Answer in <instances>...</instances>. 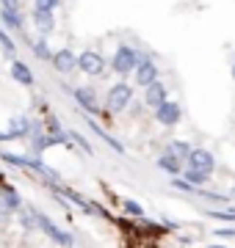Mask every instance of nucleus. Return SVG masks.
<instances>
[{"instance_id": "f257e3e1", "label": "nucleus", "mask_w": 235, "mask_h": 248, "mask_svg": "<svg viewBox=\"0 0 235 248\" xmlns=\"http://www.w3.org/2000/svg\"><path fill=\"white\" fill-rule=\"evenodd\" d=\"M144 61V55L141 53H136L133 47H127V45H122L114 53V58H111V66H114V72H119V75H127V72H133L138 66V63Z\"/></svg>"}, {"instance_id": "f03ea898", "label": "nucleus", "mask_w": 235, "mask_h": 248, "mask_svg": "<svg viewBox=\"0 0 235 248\" xmlns=\"http://www.w3.org/2000/svg\"><path fill=\"white\" fill-rule=\"evenodd\" d=\"M36 226H39L42 232H45V234H47L50 240H55L58 246L72 248V234H69V232H64V229H58V226H55V223L50 221V218H45V215H39V213H36Z\"/></svg>"}, {"instance_id": "7ed1b4c3", "label": "nucleus", "mask_w": 235, "mask_h": 248, "mask_svg": "<svg viewBox=\"0 0 235 248\" xmlns=\"http://www.w3.org/2000/svg\"><path fill=\"white\" fill-rule=\"evenodd\" d=\"M130 99H133V89H130L127 83H117V86L108 91V110L111 113L125 110V108L130 105Z\"/></svg>"}, {"instance_id": "20e7f679", "label": "nucleus", "mask_w": 235, "mask_h": 248, "mask_svg": "<svg viewBox=\"0 0 235 248\" xmlns=\"http://www.w3.org/2000/svg\"><path fill=\"white\" fill-rule=\"evenodd\" d=\"M185 160H188V169L202 171V174H208V177H210V171L216 169V160H213V155H210L208 149H202V146H199V149H191V155Z\"/></svg>"}, {"instance_id": "39448f33", "label": "nucleus", "mask_w": 235, "mask_h": 248, "mask_svg": "<svg viewBox=\"0 0 235 248\" xmlns=\"http://www.w3.org/2000/svg\"><path fill=\"white\" fill-rule=\"evenodd\" d=\"M155 116H158V122L163 124V127H174V124H180V116H183V110H180V102H163L161 108H155Z\"/></svg>"}, {"instance_id": "423d86ee", "label": "nucleus", "mask_w": 235, "mask_h": 248, "mask_svg": "<svg viewBox=\"0 0 235 248\" xmlns=\"http://www.w3.org/2000/svg\"><path fill=\"white\" fill-rule=\"evenodd\" d=\"M155 80H158V66L144 58V61L136 66V86H144L147 89V86H152Z\"/></svg>"}, {"instance_id": "0eeeda50", "label": "nucleus", "mask_w": 235, "mask_h": 248, "mask_svg": "<svg viewBox=\"0 0 235 248\" xmlns=\"http://www.w3.org/2000/svg\"><path fill=\"white\" fill-rule=\"evenodd\" d=\"M53 66L61 75H69V72L78 66V55L72 53V50H58V53H53Z\"/></svg>"}, {"instance_id": "6e6552de", "label": "nucleus", "mask_w": 235, "mask_h": 248, "mask_svg": "<svg viewBox=\"0 0 235 248\" xmlns=\"http://www.w3.org/2000/svg\"><path fill=\"white\" fill-rule=\"evenodd\" d=\"M78 66H81L86 75H100V72H102V66H105V61H102L97 53L86 50L83 55H78Z\"/></svg>"}, {"instance_id": "1a4fd4ad", "label": "nucleus", "mask_w": 235, "mask_h": 248, "mask_svg": "<svg viewBox=\"0 0 235 248\" xmlns=\"http://www.w3.org/2000/svg\"><path fill=\"white\" fill-rule=\"evenodd\" d=\"M144 102H147L150 108H161L163 102H166V86H163L161 80H155L152 86H147Z\"/></svg>"}, {"instance_id": "9d476101", "label": "nucleus", "mask_w": 235, "mask_h": 248, "mask_svg": "<svg viewBox=\"0 0 235 248\" xmlns=\"http://www.w3.org/2000/svg\"><path fill=\"white\" fill-rule=\"evenodd\" d=\"M11 78L17 80L19 86H34V72H31V66H25L22 61L11 63Z\"/></svg>"}, {"instance_id": "9b49d317", "label": "nucleus", "mask_w": 235, "mask_h": 248, "mask_svg": "<svg viewBox=\"0 0 235 248\" xmlns=\"http://www.w3.org/2000/svg\"><path fill=\"white\" fill-rule=\"evenodd\" d=\"M72 94H75V99H78V105H81L83 110H97V97H94L91 89L83 86V89H75Z\"/></svg>"}, {"instance_id": "f8f14e48", "label": "nucleus", "mask_w": 235, "mask_h": 248, "mask_svg": "<svg viewBox=\"0 0 235 248\" xmlns=\"http://www.w3.org/2000/svg\"><path fill=\"white\" fill-rule=\"evenodd\" d=\"M158 169H163L166 174H172V177H180L183 163L177 157H172V155H161V157H158Z\"/></svg>"}, {"instance_id": "ddd939ff", "label": "nucleus", "mask_w": 235, "mask_h": 248, "mask_svg": "<svg viewBox=\"0 0 235 248\" xmlns=\"http://www.w3.org/2000/svg\"><path fill=\"white\" fill-rule=\"evenodd\" d=\"M34 22H36V28L39 31H42V33H50V31H53V11H34Z\"/></svg>"}, {"instance_id": "4468645a", "label": "nucleus", "mask_w": 235, "mask_h": 248, "mask_svg": "<svg viewBox=\"0 0 235 248\" xmlns=\"http://www.w3.org/2000/svg\"><path fill=\"white\" fill-rule=\"evenodd\" d=\"M89 130H91V133H97V135H100V138H102V141L108 143V146H111V149H114V152H119V155H122V152H125V146H122V143H119V141H117V138H111V135H108V133H105V130H102V127H100V124H94V122H89Z\"/></svg>"}, {"instance_id": "2eb2a0df", "label": "nucleus", "mask_w": 235, "mask_h": 248, "mask_svg": "<svg viewBox=\"0 0 235 248\" xmlns=\"http://www.w3.org/2000/svg\"><path fill=\"white\" fill-rule=\"evenodd\" d=\"M185 174V182H188L194 190H202V185L208 182V174H202V171H194V169H183Z\"/></svg>"}, {"instance_id": "dca6fc26", "label": "nucleus", "mask_w": 235, "mask_h": 248, "mask_svg": "<svg viewBox=\"0 0 235 248\" xmlns=\"http://www.w3.org/2000/svg\"><path fill=\"white\" fill-rule=\"evenodd\" d=\"M0 204H3V213H6V210H19V196L14 193V190H11V187H3V199H0Z\"/></svg>"}, {"instance_id": "f3484780", "label": "nucleus", "mask_w": 235, "mask_h": 248, "mask_svg": "<svg viewBox=\"0 0 235 248\" xmlns=\"http://www.w3.org/2000/svg\"><path fill=\"white\" fill-rule=\"evenodd\" d=\"M166 155H172V157H177V160L183 163V160L191 155V146H188L185 141H174L172 146H169V152H166Z\"/></svg>"}, {"instance_id": "a211bd4d", "label": "nucleus", "mask_w": 235, "mask_h": 248, "mask_svg": "<svg viewBox=\"0 0 235 248\" xmlns=\"http://www.w3.org/2000/svg\"><path fill=\"white\" fill-rule=\"evenodd\" d=\"M0 17H3V22H6L9 28H14V31H17V28H22V17H19V11L3 9V11H0Z\"/></svg>"}, {"instance_id": "6ab92c4d", "label": "nucleus", "mask_w": 235, "mask_h": 248, "mask_svg": "<svg viewBox=\"0 0 235 248\" xmlns=\"http://www.w3.org/2000/svg\"><path fill=\"white\" fill-rule=\"evenodd\" d=\"M25 133H28V119H17L14 127L9 130V138H22Z\"/></svg>"}, {"instance_id": "aec40b11", "label": "nucleus", "mask_w": 235, "mask_h": 248, "mask_svg": "<svg viewBox=\"0 0 235 248\" xmlns=\"http://www.w3.org/2000/svg\"><path fill=\"white\" fill-rule=\"evenodd\" d=\"M34 50H36V55L42 58V61H47V58L53 61V50H50V47L45 45V39H42V42H36V45H34Z\"/></svg>"}, {"instance_id": "412c9836", "label": "nucleus", "mask_w": 235, "mask_h": 248, "mask_svg": "<svg viewBox=\"0 0 235 248\" xmlns=\"http://www.w3.org/2000/svg\"><path fill=\"white\" fill-rule=\"evenodd\" d=\"M122 204H125V210H127L130 215H144V207H141L138 202H133V199H125Z\"/></svg>"}, {"instance_id": "4be33fe9", "label": "nucleus", "mask_w": 235, "mask_h": 248, "mask_svg": "<svg viewBox=\"0 0 235 248\" xmlns=\"http://www.w3.org/2000/svg\"><path fill=\"white\" fill-rule=\"evenodd\" d=\"M172 185L177 187V190H183V193H197V190H194V187H191L185 179H180V177H174V179H172Z\"/></svg>"}, {"instance_id": "5701e85b", "label": "nucleus", "mask_w": 235, "mask_h": 248, "mask_svg": "<svg viewBox=\"0 0 235 248\" xmlns=\"http://www.w3.org/2000/svg\"><path fill=\"white\" fill-rule=\"evenodd\" d=\"M208 215H213L218 221H235V210H221V213H208Z\"/></svg>"}, {"instance_id": "b1692460", "label": "nucleus", "mask_w": 235, "mask_h": 248, "mask_svg": "<svg viewBox=\"0 0 235 248\" xmlns=\"http://www.w3.org/2000/svg\"><path fill=\"white\" fill-rule=\"evenodd\" d=\"M58 6V0H36V9L39 11H53Z\"/></svg>"}, {"instance_id": "393cba45", "label": "nucleus", "mask_w": 235, "mask_h": 248, "mask_svg": "<svg viewBox=\"0 0 235 248\" xmlns=\"http://www.w3.org/2000/svg\"><path fill=\"white\" fill-rule=\"evenodd\" d=\"M199 196H205V199H210V202H227L224 193H210V190H197Z\"/></svg>"}, {"instance_id": "a878e982", "label": "nucleus", "mask_w": 235, "mask_h": 248, "mask_svg": "<svg viewBox=\"0 0 235 248\" xmlns=\"http://www.w3.org/2000/svg\"><path fill=\"white\" fill-rule=\"evenodd\" d=\"M0 45H3V50H6V53H14V42H11V39H9V36H6V33H3V31H0Z\"/></svg>"}, {"instance_id": "bb28decb", "label": "nucleus", "mask_w": 235, "mask_h": 248, "mask_svg": "<svg viewBox=\"0 0 235 248\" xmlns=\"http://www.w3.org/2000/svg\"><path fill=\"white\" fill-rule=\"evenodd\" d=\"M213 234H216V237H221V240H233V237H235V229H230V226H224V229H216Z\"/></svg>"}, {"instance_id": "cd10ccee", "label": "nucleus", "mask_w": 235, "mask_h": 248, "mask_svg": "<svg viewBox=\"0 0 235 248\" xmlns=\"http://www.w3.org/2000/svg\"><path fill=\"white\" fill-rule=\"evenodd\" d=\"M3 3V9H9V11H19V0H0Z\"/></svg>"}, {"instance_id": "c85d7f7f", "label": "nucleus", "mask_w": 235, "mask_h": 248, "mask_svg": "<svg viewBox=\"0 0 235 248\" xmlns=\"http://www.w3.org/2000/svg\"><path fill=\"white\" fill-rule=\"evenodd\" d=\"M210 248H224V246H210Z\"/></svg>"}, {"instance_id": "c756f323", "label": "nucleus", "mask_w": 235, "mask_h": 248, "mask_svg": "<svg viewBox=\"0 0 235 248\" xmlns=\"http://www.w3.org/2000/svg\"><path fill=\"white\" fill-rule=\"evenodd\" d=\"M233 78H235V63H233Z\"/></svg>"}, {"instance_id": "7c9ffc66", "label": "nucleus", "mask_w": 235, "mask_h": 248, "mask_svg": "<svg viewBox=\"0 0 235 248\" xmlns=\"http://www.w3.org/2000/svg\"><path fill=\"white\" fill-rule=\"evenodd\" d=\"M233 196H235V187H233Z\"/></svg>"}]
</instances>
